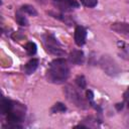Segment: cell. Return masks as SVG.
I'll return each instance as SVG.
<instances>
[{
  "instance_id": "6da1fadb",
  "label": "cell",
  "mask_w": 129,
  "mask_h": 129,
  "mask_svg": "<svg viewBox=\"0 0 129 129\" xmlns=\"http://www.w3.org/2000/svg\"><path fill=\"white\" fill-rule=\"evenodd\" d=\"M70 75V69L68 67L67 60L64 58H55L53 59L47 70V80L50 83L62 84L64 83Z\"/></svg>"
},
{
  "instance_id": "277c9868",
  "label": "cell",
  "mask_w": 129,
  "mask_h": 129,
  "mask_svg": "<svg viewBox=\"0 0 129 129\" xmlns=\"http://www.w3.org/2000/svg\"><path fill=\"white\" fill-rule=\"evenodd\" d=\"M99 63H100V67L103 69V71L109 76L115 77V76L119 75V73L121 72L117 62L110 55H107V54L102 55Z\"/></svg>"
},
{
  "instance_id": "5bb4252c",
  "label": "cell",
  "mask_w": 129,
  "mask_h": 129,
  "mask_svg": "<svg viewBox=\"0 0 129 129\" xmlns=\"http://www.w3.org/2000/svg\"><path fill=\"white\" fill-rule=\"evenodd\" d=\"M50 110H51L52 113H62V112H66V111H67V107H66L62 103L57 102V103H55V104L51 107Z\"/></svg>"
},
{
  "instance_id": "7a4b0ae2",
  "label": "cell",
  "mask_w": 129,
  "mask_h": 129,
  "mask_svg": "<svg viewBox=\"0 0 129 129\" xmlns=\"http://www.w3.org/2000/svg\"><path fill=\"white\" fill-rule=\"evenodd\" d=\"M41 40H42V43H43V46H44L45 50L48 53L56 55V56H61L66 53L61 44L54 37L53 34L46 32V33L41 35Z\"/></svg>"
},
{
  "instance_id": "5b68a950",
  "label": "cell",
  "mask_w": 129,
  "mask_h": 129,
  "mask_svg": "<svg viewBox=\"0 0 129 129\" xmlns=\"http://www.w3.org/2000/svg\"><path fill=\"white\" fill-rule=\"evenodd\" d=\"M52 2L53 5L62 12H69L79 7V3L75 0H52Z\"/></svg>"
},
{
  "instance_id": "e0dca14e",
  "label": "cell",
  "mask_w": 129,
  "mask_h": 129,
  "mask_svg": "<svg viewBox=\"0 0 129 129\" xmlns=\"http://www.w3.org/2000/svg\"><path fill=\"white\" fill-rule=\"evenodd\" d=\"M124 101L127 104V107L129 108V88L126 90V92L124 93Z\"/></svg>"
},
{
  "instance_id": "8992f818",
  "label": "cell",
  "mask_w": 129,
  "mask_h": 129,
  "mask_svg": "<svg viewBox=\"0 0 129 129\" xmlns=\"http://www.w3.org/2000/svg\"><path fill=\"white\" fill-rule=\"evenodd\" d=\"M75 42L78 46H82L86 42V37H87V31L83 26L78 25L75 29Z\"/></svg>"
},
{
  "instance_id": "3957f363",
  "label": "cell",
  "mask_w": 129,
  "mask_h": 129,
  "mask_svg": "<svg viewBox=\"0 0 129 129\" xmlns=\"http://www.w3.org/2000/svg\"><path fill=\"white\" fill-rule=\"evenodd\" d=\"M64 95L67 97V99L73 103L74 105H76L77 107L81 108V109H86L88 107V104L86 102V100L84 99V97L81 95V93L76 89L74 88L73 86H66L64 88Z\"/></svg>"
},
{
  "instance_id": "9c48e42d",
  "label": "cell",
  "mask_w": 129,
  "mask_h": 129,
  "mask_svg": "<svg viewBox=\"0 0 129 129\" xmlns=\"http://www.w3.org/2000/svg\"><path fill=\"white\" fill-rule=\"evenodd\" d=\"M38 63H39V60L37 58H32L30 59L24 67V72L27 74V75H31L32 73H34L36 71V69L38 68Z\"/></svg>"
},
{
  "instance_id": "7c38bea8",
  "label": "cell",
  "mask_w": 129,
  "mask_h": 129,
  "mask_svg": "<svg viewBox=\"0 0 129 129\" xmlns=\"http://www.w3.org/2000/svg\"><path fill=\"white\" fill-rule=\"evenodd\" d=\"M24 48H25V50H26V52H27L28 55H33V54H35V52H36L37 46H36V44H35L34 42L29 41V42H27V43L25 44Z\"/></svg>"
},
{
  "instance_id": "4fadbf2b",
  "label": "cell",
  "mask_w": 129,
  "mask_h": 129,
  "mask_svg": "<svg viewBox=\"0 0 129 129\" xmlns=\"http://www.w3.org/2000/svg\"><path fill=\"white\" fill-rule=\"evenodd\" d=\"M20 10L25 12V13H27V14H29V15H31V16H36L37 15V11L35 10V8L33 6H31V5H28V4L22 5Z\"/></svg>"
},
{
  "instance_id": "2e32d148",
  "label": "cell",
  "mask_w": 129,
  "mask_h": 129,
  "mask_svg": "<svg viewBox=\"0 0 129 129\" xmlns=\"http://www.w3.org/2000/svg\"><path fill=\"white\" fill-rule=\"evenodd\" d=\"M80 2L86 6V7H89V8H93L97 5L98 3V0H80Z\"/></svg>"
},
{
  "instance_id": "ba28073f",
  "label": "cell",
  "mask_w": 129,
  "mask_h": 129,
  "mask_svg": "<svg viewBox=\"0 0 129 129\" xmlns=\"http://www.w3.org/2000/svg\"><path fill=\"white\" fill-rule=\"evenodd\" d=\"M111 29L122 34H129V23L125 22H115L111 25Z\"/></svg>"
},
{
  "instance_id": "30bf717a",
  "label": "cell",
  "mask_w": 129,
  "mask_h": 129,
  "mask_svg": "<svg viewBox=\"0 0 129 129\" xmlns=\"http://www.w3.org/2000/svg\"><path fill=\"white\" fill-rule=\"evenodd\" d=\"M13 104L14 102L13 101H10L8 99H5V98H2V102H1V113L3 115H7L11 109L13 108Z\"/></svg>"
},
{
  "instance_id": "9a60e30c",
  "label": "cell",
  "mask_w": 129,
  "mask_h": 129,
  "mask_svg": "<svg viewBox=\"0 0 129 129\" xmlns=\"http://www.w3.org/2000/svg\"><path fill=\"white\" fill-rule=\"evenodd\" d=\"M76 84L81 89H86V87H87V81H86V79L83 75H79L76 78Z\"/></svg>"
},
{
  "instance_id": "ac0fdd59",
  "label": "cell",
  "mask_w": 129,
  "mask_h": 129,
  "mask_svg": "<svg viewBox=\"0 0 129 129\" xmlns=\"http://www.w3.org/2000/svg\"><path fill=\"white\" fill-rule=\"evenodd\" d=\"M116 108H117V110L118 111H120V110H122V108H123V103H119V104H116Z\"/></svg>"
},
{
  "instance_id": "8fae6325",
  "label": "cell",
  "mask_w": 129,
  "mask_h": 129,
  "mask_svg": "<svg viewBox=\"0 0 129 129\" xmlns=\"http://www.w3.org/2000/svg\"><path fill=\"white\" fill-rule=\"evenodd\" d=\"M15 20H16V22H17L19 25H21V26H27V25H28V20H27V18H26L23 14H21L20 12H16V13H15Z\"/></svg>"
},
{
  "instance_id": "52a82bcc",
  "label": "cell",
  "mask_w": 129,
  "mask_h": 129,
  "mask_svg": "<svg viewBox=\"0 0 129 129\" xmlns=\"http://www.w3.org/2000/svg\"><path fill=\"white\" fill-rule=\"evenodd\" d=\"M69 59L74 64H82L85 61V54L81 49H74L71 51Z\"/></svg>"
}]
</instances>
